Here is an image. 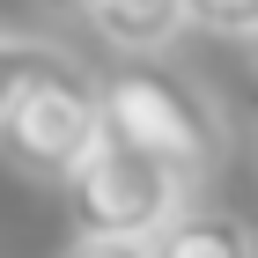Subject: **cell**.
<instances>
[{"label": "cell", "instance_id": "obj_7", "mask_svg": "<svg viewBox=\"0 0 258 258\" xmlns=\"http://www.w3.org/2000/svg\"><path fill=\"white\" fill-rule=\"evenodd\" d=\"M192 30L207 37H229V44H251L258 37V0H184Z\"/></svg>", "mask_w": 258, "mask_h": 258}, {"label": "cell", "instance_id": "obj_4", "mask_svg": "<svg viewBox=\"0 0 258 258\" xmlns=\"http://www.w3.org/2000/svg\"><path fill=\"white\" fill-rule=\"evenodd\" d=\"M81 15H89V30L111 59H162L192 30L184 0H89Z\"/></svg>", "mask_w": 258, "mask_h": 258}, {"label": "cell", "instance_id": "obj_1", "mask_svg": "<svg viewBox=\"0 0 258 258\" xmlns=\"http://www.w3.org/2000/svg\"><path fill=\"white\" fill-rule=\"evenodd\" d=\"M96 118L103 133H118L125 148L155 155L162 170H177L184 184H207L236 155V125L221 111L207 81H192L170 59H118L96 74Z\"/></svg>", "mask_w": 258, "mask_h": 258}, {"label": "cell", "instance_id": "obj_10", "mask_svg": "<svg viewBox=\"0 0 258 258\" xmlns=\"http://www.w3.org/2000/svg\"><path fill=\"white\" fill-rule=\"evenodd\" d=\"M251 59H258V37H251Z\"/></svg>", "mask_w": 258, "mask_h": 258}, {"label": "cell", "instance_id": "obj_8", "mask_svg": "<svg viewBox=\"0 0 258 258\" xmlns=\"http://www.w3.org/2000/svg\"><path fill=\"white\" fill-rule=\"evenodd\" d=\"M59 258H148V243H133V236H74Z\"/></svg>", "mask_w": 258, "mask_h": 258}, {"label": "cell", "instance_id": "obj_6", "mask_svg": "<svg viewBox=\"0 0 258 258\" xmlns=\"http://www.w3.org/2000/svg\"><path fill=\"white\" fill-rule=\"evenodd\" d=\"M67 44H52V37H30V30H0V118H8V103L30 89V81L44 74V67L59 59Z\"/></svg>", "mask_w": 258, "mask_h": 258}, {"label": "cell", "instance_id": "obj_3", "mask_svg": "<svg viewBox=\"0 0 258 258\" xmlns=\"http://www.w3.org/2000/svg\"><path fill=\"white\" fill-rule=\"evenodd\" d=\"M96 133H103V118H96V74H89L74 52H59V59L8 103V118H0V155H8V170H22V177L59 184V170Z\"/></svg>", "mask_w": 258, "mask_h": 258}, {"label": "cell", "instance_id": "obj_5", "mask_svg": "<svg viewBox=\"0 0 258 258\" xmlns=\"http://www.w3.org/2000/svg\"><path fill=\"white\" fill-rule=\"evenodd\" d=\"M148 258H258V229L236 207H192L184 199L148 236Z\"/></svg>", "mask_w": 258, "mask_h": 258}, {"label": "cell", "instance_id": "obj_9", "mask_svg": "<svg viewBox=\"0 0 258 258\" xmlns=\"http://www.w3.org/2000/svg\"><path fill=\"white\" fill-rule=\"evenodd\" d=\"M59 8H89V0H59Z\"/></svg>", "mask_w": 258, "mask_h": 258}, {"label": "cell", "instance_id": "obj_2", "mask_svg": "<svg viewBox=\"0 0 258 258\" xmlns=\"http://www.w3.org/2000/svg\"><path fill=\"white\" fill-rule=\"evenodd\" d=\"M59 199H67L74 236H133V243H148L162 221L192 199V184H184L177 170H162L155 155L125 148L118 133H96L59 170Z\"/></svg>", "mask_w": 258, "mask_h": 258}]
</instances>
